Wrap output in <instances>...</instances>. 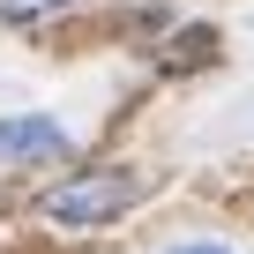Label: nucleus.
<instances>
[{
	"label": "nucleus",
	"instance_id": "3",
	"mask_svg": "<svg viewBox=\"0 0 254 254\" xmlns=\"http://www.w3.org/2000/svg\"><path fill=\"white\" fill-rule=\"evenodd\" d=\"M60 8H67V0H0V23H45Z\"/></svg>",
	"mask_w": 254,
	"mask_h": 254
},
{
	"label": "nucleus",
	"instance_id": "2",
	"mask_svg": "<svg viewBox=\"0 0 254 254\" xmlns=\"http://www.w3.org/2000/svg\"><path fill=\"white\" fill-rule=\"evenodd\" d=\"M67 150V127L60 120H38V112H23V120H0V157H60Z\"/></svg>",
	"mask_w": 254,
	"mask_h": 254
},
{
	"label": "nucleus",
	"instance_id": "4",
	"mask_svg": "<svg viewBox=\"0 0 254 254\" xmlns=\"http://www.w3.org/2000/svg\"><path fill=\"white\" fill-rule=\"evenodd\" d=\"M172 254H232V247H172Z\"/></svg>",
	"mask_w": 254,
	"mask_h": 254
},
{
	"label": "nucleus",
	"instance_id": "1",
	"mask_svg": "<svg viewBox=\"0 0 254 254\" xmlns=\"http://www.w3.org/2000/svg\"><path fill=\"white\" fill-rule=\"evenodd\" d=\"M142 194H150V172L90 165V172H75V180H60V187L45 194V217H53V224H67V232H90V224L120 217L127 202H142Z\"/></svg>",
	"mask_w": 254,
	"mask_h": 254
}]
</instances>
